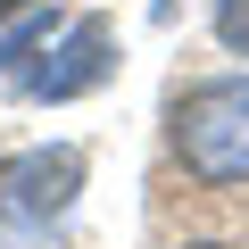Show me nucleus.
Listing matches in <instances>:
<instances>
[{
	"label": "nucleus",
	"instance_id": "nucleus-1",
	"mask_svg": "<svg viewBox=\"0 0 249 249\" xmlns=\"http://www.w3.org/2000/svg\"><path fill=\"white\" fill-rule=\"evenodd\" d=\"M175 158L199 183H249V75H216L175 100Z\"/></svg>",
	"mask_w": 249,
	"mask_h": 249
},
{
	"label": "nucleus",
	"instance_id": "nucleus-2",
	"mask_svg": "<svg viewBox=\"0 0 249 249\" xmlns=\"http://www.w3.org/2000/svg\"><path fill=\"white\" fill-rule=\"evenodd\" d=\"M75 191H83V150H25L0 166V224L42 232L75 208Z\"/></svg>",
	"mask_w": 249,
	"mask_h": 249
},
{
	"label": "nucleus",
	"instance_id": "nucleus-3",
	"mask_svg": "<svg viewBox=\"0 0 249 249\" xmlns=\"http://www.w3.org/2000/svg\"><path fill=\"white\" fill-rule=\"evenodd\" d=\"M108 67H116V34H108L100 17H75V25L50 42V58L25 75V91H34V100H75V91L108 83Z\"/></svg>",
	"mask_w": 249,
	"mask_h": 249
},
{
	"label": "nucleus",
	"instance_id": "nucleus-4",
	"mask_svg": "<svg viewBox=\"0 0 249 249\" xmlns=\"http://www.w3.org/2000/svg\"><path fill=\"white\" fill-rule=\"evenodd\" d=\"M216 42L249 58V0H216Z\"/></svg>",
	"mask_w": 249,
	"mask_h": 249
},
{
	"label": "nucleus",
	"instance_id": "nucleus-5",
	"mask_svg": "<svg viewBox=\"0 0 249 249\" xmlns=\"http://www.w3.org/2000/svg\"><path fill=\"white\" fill-rule=\"evenodd\" d=\"M42 34H50V25H42V17H25V25H17L9 42H0V67H17V58H34V50H42Z\"/></svg>",
	"mask_w": 249,
	"mask_h": 249
},
{
	"label": "nucleus",
	"instance_id": "nucleus-6",
	"mask_svg": "<svg viewBox=\"0 0 249 249\" xmlns=\"http://www.w3.org/2000/svg\"><path fill=\"white\" fill-rule=\"evenodd\" d=\"M25 9H34V0H0V17H25Z\"/></svg>",
	"mask_w": 249,
	"mask_h": 249
},
{
	"label": "nucleus",
	"instance_id": "nucleus-7",
	"mask_svg": "<svg viewBox=\"0 0 249 249\" xmlns=\"http://www.w3.org/2000/svg\"><path fill=\"white\" fill-rule=\"evenodd\" d=\"M150 9H158V17H175V0H150Z\"/></svg>",
	"mask_w": 249,
	"mask_h": 249
},
{
	"label": "nucleus",
	"instance_id": "nucleus-8",
	"mask_svg": "<svg viewBox=\"0 0 249 249\" xmlns=\"http://www.w3.org/2000/svg\"><path fill=\"white\" fill-rule=\"evenodd\" d=\"M183 249H224V241H183Z\"/></svg>",
	"mask_w": 249,
	"mask_h": 249
}]
</instances>
